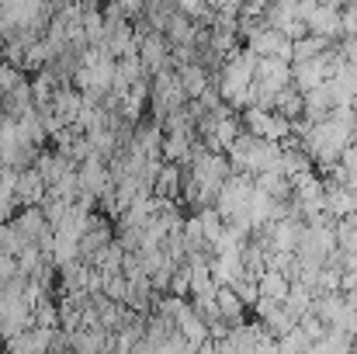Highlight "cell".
<instances>
[{"label":"cell","instance_id":"obj_1","mask_svg":"<svg viewBox=\"0 0 357 354\" xmlns=\"http://www.w3.org/2000/svg\"><path fill=\"white\" fill-rule=\"evenodd\" d=\"M243 128L250 135H260V139H271V142H281L288 132H291V121L281 118L274 108H257V105H246L243 112Z\"/></svg>","mask_w":357,"mask_h":354},{"label":"cell","instance_id":"obj_2","mask_svg":"<svg viewBox=\"0 0 357 354\" xmlns=\"http://www.w3.org/2000/svg\"><path fill=\"white\" fill-rule=\"evenodd\" d=\"M139 59H142L146 73L163 70V66L170 63V42H167V35H160V31L142 35V38H139Z\"/></svg>","mask_w":357,"mask_h":354},{"label":"cell","instance_id":"obj_3","mask_svg":"<svg viewBox=\"0 0 357 354\" xmlns=\"http://www.w3.org/2000/svg\"><path fill=\"white\" fill-rule=\"evenodd\" d=\"M305 28L312 31V35H323V38H337V35H344L340 31V7H330V3H316L309 14H305Z\"/></svg>","mask_w":357,"mask_h":354},{"label":"cell","instance_id":"obj_4","mask_svg":"<svg viewBox=\"0 0 357 354\" xmlns=\"http://www.w3.org/2000/svg\"><path fill=\"white\" fill-rule=\"evenodd\" d=\"M177 80H181V91H184V98H202V94H205V87L212 84L208 70H205L198 59H188V63H181V70H177Z\"/></svg>","mask_w":357,"mask_h":354},{"label":"cell","instance_id":"obj_5","mask_svg":"<svg viewBox=\"0 0 357 354\" xmlns=\"http://www.w3.org/2000/svg\"><path fill=\"white\" fill-rule=\"evenodd\" d=\"M14 198L24 202V205H42V198H45V181H42V174H38V170L17 174V181H14Z\"/></svg>","mask_w":357,"mask_h":354},{"label":"cell","instance_id":"obj_6","mask_svg":"<svg viewBox=\"0 0 357 354\" xmlns=\"http://www.w3.org/2000/svg\"><path fill=\"white\" fill-rule=\"evenodd\" d=\"M326 45H330V38L305 31L302 38H295V42H291V63H302V59H316V56H323V52H326Z\"/></svg>","mask_w":357,"mask_h":354},{"label":"cell","instance_id":"obj_7","mask_svg":"<svg viewBox=\"0 0 357 354\" xmlns=\"http://www.w3.org/2000/svg\"><path fill=\"white\" fill-rule=\"evenodd\" d=\"M215 302H219V316L222 320H233V323L243 320V299L236 295L233 285H219L215 288Z\"/></svg>","mask_w":357,"mask_h":354},{"label":"cell","instance_id":"obj_8","mask_svg":"<svg viewBox=\"0 0 357 354\" xmlns=\"http://www.w3.org/2000/svg\"><path fill=\"white\" fill-rule=\"evenodd\" d=\"M153 184H156V195L160 198H174L177 191H181V167H160L156 170V177H153Z\"/></svg>","mask_w":357,"mask_h":354},{"label":"cell","instance_id":"obj_9","mask_svg":"<svg viewBox=\"0 0 357 354\" xmlns=\"http://www.w3.org/2000/svg\"><path fill=\"white\" fill-rule=\"evenodd\" d=\"M177 10L188 17H205L208 14V0H177Z\"/></svg>","mask_w":357,"mask_h":354},{"label":"cell","instance_id":"obj_10","mask_svg":"<svg viewBox=\"0 0 357 354\" xmlns=\"http://www.w3.org/2000/svg\"><path fill=\"white\" fill-rule=\"evenodd\" d=\"M14 274H17V257H10V253L0 250V285H7Z\"/></svg>","mask_w":357,"mask_h":354},{"label":"cell","instance_id":"obj_11","mask_svg":"<svg viewBox=\"0 0 357 354\" xmlns=\"http://www.w3.org/2000/svg\"><path fill=\"white\" fill-rule=\"evenodd\" d=\"M121 10L128 14V17H135V14H142V7H146V0H115Z\"/></svg>","mask_w":357,"mask_h":354}]
</instances>
